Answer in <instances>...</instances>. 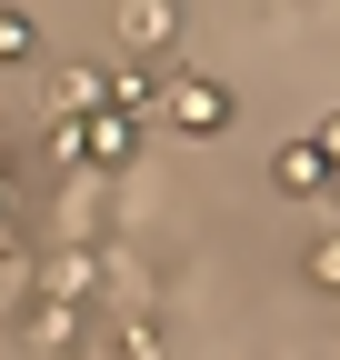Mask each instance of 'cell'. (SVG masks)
<instances>
[{"instance_id":"6da1fadb","label":"cell","mask_w":340,"mask_h":360,"mask_svg":"<svg viewBox=\"0 0 340 360\" xmlns=\"http://www.w3.org/2000/svg\"><path fill=\"white\" fill-rule=\"evenodd\" d=\"M160 110H170V130H190V141H221L230 130V90L200 80V70H170L160 80Z\"/></svg>"},{"instance_id":"7a4b0ae2","label":"cell","mask_w":340,"mask_h":360,"mask_svg":"<svg viewBox=\"0 0 340 360\" xmlns=\"http://www.w3.org/2000/svg\"><path fill=\"white\" fill-rule=\"evenodd\" d=\"M100 290H110V250H60V260H40V300L91 310Z\"/></svg>"},{"instance_id":"3957f363","label":"cell","mask_w":340,"mask_h":360,"mask_svg":"<svg viewBox=\"0 0 340 360\" xmlns=\"http://www.w3.org/2000/svg\"><path fill=\"white\" fill-rule=\"evenodd\" d=\"M120 51L131 60H160V51H181V11H170V0H120Z\"/></svg>"},{"instance_id":"277c9868","label":"cell","mask_w":340,"mask_h":360,"mask_svg":"<svg viewBox=\"0 0 340 360\" xmlns=\"http://www.w3.org/2000/svg\"><path fill=\"white\" fill-rule=\"evenodd\" d=\"M131 160H140V120H120V110L80 120V170H131Z\"/></svg>"},{"instance_id":"5b68a950","label":"cell","mask_w":340,"mask_h":360,"mask_svg":"<svg viewBox=\"0 0 340 360\" xmlns=\"http://www.w3.org/2000/svg\"><path fill=\"white\" fill-rule=\"evenodd\" d=\"M100 110H110V70H91V60L51 70V120H100Z\"/></svg>"},{"instance_id":"8992f818","label":"cell","mask_w":340,"mask_h":360,"mask_svg":"<svg viewBox=\"0 0 340 360\" xmlns=\"http://www.w3.org/2000/svg\"><path fill=\"white\" fill-rule=\"evenodd\" d=\"M270 191H280V200H320V191H330V170H320V150H310V141H290V150L270 160Z\"/></svg>"},{"instance_id":"52a82bcc","label":"cell","mask_w":340,"mask_h":360,"mask_svg":"<svg viewBox=\"0 0 340 360\" xmlns=\"http://www.w3.org/2000/svg\"><path fill=\"white\" fill-rule=\"evenodd\" d=\"M110 360H170V321H160V310H131L120 340H110Z\"/></svg>"},{"instance_id":"ba28073f","label":"cell","mask_w":340,"mask_h":360,"mask_svg":"<svg viewBox=\"0 0 340 360\" xmlns=\"http://www.w3.org/2000/svg\"><path fill=\"white\" fill-rule=\"evenodd\" d=\"M70 340H80V310L40 300V310H30V350H70Z\"/></svg>"},{"instance_id":"9c48e42d","label":"cell","mask_w":340,"mask_h":360,"mask_svg":"<svg viewBox=\"0 0 340 360\" xmlns=\"http://www.w3.org/2000/svg\"><path fill=\"white\" fill-rule=\"evenodd\" d=\"M20 60H40V20L30 11H0V70H20Z\"/></svg>"},{"instance_id":"30bf717a","label":"cell","mask_w":340,"mask_h":360,"mask_svg":"<svg viewBox=\"0 0 340 360\" xmlns=\"http://www.w3.org/2000/svg\"><path fill=\"white\" fill-rule=\"evenodd\" d=\"M301 270H310V290H340V231H320V240H310V260H301Z\"/></svg>"},{"instance_id":"8fae6325","label":"cell","mask_w":340,"mask_h":360,"mask_svg":"<svg viewBox=\"0 0 340 360\" xmlns=\"http://www.w3.org/2000/svg\"><path fill=\"white\" fill-rule=\"evenodd\" d=\"M310 150H320V170H330V180H340V110H330V120H320V130H310Z\"/></svg>"},{"instance_id":"7c38bea8","label":"cell","mask_w":340,"mask_h":360,"mask_svg":"<svg viewBox=\"0 0 340 360\" xmlns=\"http://www.w3.org/2000/svg\"><path fill=\"white\" fill-rule=\"evenodd\" d=\"M11 210H20V191H11V160H0V220H11Z\"/></svg>"}]
</instances>
